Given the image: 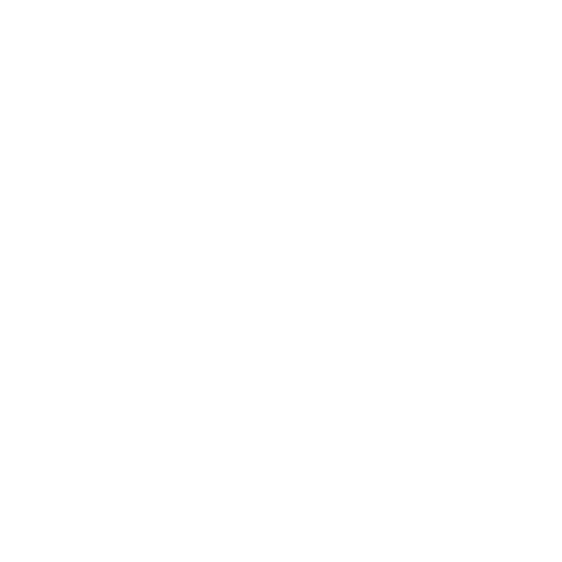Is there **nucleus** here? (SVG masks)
<instances>
[]
</instances>
